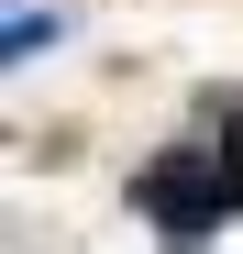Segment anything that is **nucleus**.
<instances>
[{"instance_id":"obj_1","label":"nucleus","mask_w":243,"mask_h":254,"mask_svg":"<svg viewBox=\"0 0 243 254\" xmlns=\"http://www.w3.org/2000/svg\"><path fill=\"white\" fill-rule=\"evenodd\" d=\"M133 210H144L177 254H199V243L243 210V155H232V144H166L155 166H133Z\"/></svg>"},{"instance_id":"obj_2","label":"nucleus","mask_w":243,"mask_h":254,"mask_svg":"<svg viewBox=\"0 0 243 254\" xmlns=\"http://www.w3.org/2000/svg\"><path fill=\"white\" fill-rule=\"evenodd\" d=\"M199 133L243 155V89H199Z\"/></svg>"}]
</instances>
